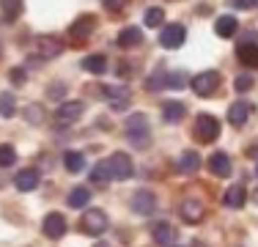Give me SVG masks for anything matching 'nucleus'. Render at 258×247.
Here are the masks:
<instances>
[{
    "instance_id": "1",
    "label": "nucleus",
    "mask_w": 258,
    "mask_h": 247,
    "mask_svg": "<svg viewBox=\"0 0 258 247\" xmlns=\"http://www.w3.org/2000/svg\"><path fill=\"white\" fill-rule=\"evenodd\" d=\"M149 135H151L149 115H146V113H135V115H129V121H126V138L132 140L135 146L143 148L146 143H149Z\"/></svg>"
},
{
    "instance_id": "2",
    "label": "nucleus",
    "mask_w": 258,
    "mask_h": 247,
    "mask_svg": "<svg viewBox=\"0 0 258 247\" xmlns=\"http://www.w3.org/2000/svg\"><path fill=\"white\" fill-rule=\"evenodd\" d=\"M220 72H214V69H209V72H201V74H195L192 80H189V85H192V91L198 96H204V99H209V96H214L220 91Z\"/></svg>"
},
{
    "instance_id": "3",
    "label": "nucleus",
    "mask_w": 258,
    "mask_h": 247,
    "mask_svg": "<svg viewBox=\"0 0 258 247\" xmlns=\"http://www.w3.org/2000/svg\"><path fill=\"white\" fill-rule=\"evenodd\" d=\"M104 168H107V176L113 178V181H126L129 176L135 173V165L132 159H129V154H113L110 159H104Z\"/></svg>"
},
{
    "instance_id": "4",
    "label": "nucleus",
    "mask_w": 258,
    "mask_h": 247,
    "mask_svg": "<svg viewBox=\"0 0 258 247\" xmlns=\"http://www.w3.org/2000/svg\"><path fill=\"white\" fill-rule=\"evenodd\" d=\"M220 138V121L209 113H201L195 118V140L198 143H214Z\"/></svg>"
},
{
    "instance_id": "5",
    "label": "nucleus",
    "mask_w": 258,
    "mask_h": 247,
    "mask_svg": "<svg viewBox=\"0 0 258 247\" xmlns=\"http://www.w3.org/2000/svg\"><path fill=\"white\" fill-rule=\"evenodd\" d=\"M80 228H83V233H88V236H102V233L107 231V214H104L102 209H85L83 220H80Z\"/></svg>"
},
{
    "instance_id": "6",
    "label": "nucleus",
    "mask_w": 258,
    "mask_h": 247,
    "mask_svg": "<svg viewBox=\"0 0 258 247\" xmlns=\"http://www.w3.org/2000/svg\"><path fill=\"white\" fill-rule=\"evenodd\" d=\"M184 39H187V30H184V25H179V22L165 25V28L159 30V47L162 49H179L184 44Z\"/></svg>"
},
{
    "instance_id": "7",
    "label": "nucleus",
    "mask_w": 258,
    "mask_h": 247,
    "mask_svg": "<svg viewBox=\"0 0 258 247\" xmlns=\"http://www.w3.org/2000/svg\"><path fill=\"white\" fill-rule=\"evenodd\" d=\"M41 228H44V236L52 239V242H58V239L66 236V228H69V222H66V217L60 212H50L44 217V222H41Z\"/></svg>"
},
{
    "instance_id": "8",
    "label": "nucleus",
    "mask_w": 258,
    "mask_h": 247,
    "mask_svg": "<svg viewBox=\"0 0 258 247\" xmlns=\"http://www.w3.org/2000/svg\"><path fill=\"white\" fill-rule=\"evenodd\" d=\"M154 206H157V198H154V193H149V190H138V193L132 195V201H129V209H132L135 214H140V217L151 214Z\"/></svg>"
},
{
    "instance_id": "9",
    "label": "nucleus",
    "mask_w": 258,
    "mask_h": 247,
    "mask_svg": "<svg viewBox=\"0 0 258 247\" xmlns=\"http://www.w3.org/2000/svg\"><path fill=\"white\" fill-rule=\"evenodd\" d=\"M94 30H96V17L94 14H85V17H80V20L69 28V39H75V41L88 39Z\"/></svg>"
},
{
    "instance_id": "10",
    "label": "nucleus",
    "mask_w": 258,
    "mask_h": 247,
    "mask_svg": "<svg viewBox=\"0 0 258 247\" xmlns=\"http://www.w3.org/2000/svg\"><path fill=\"white\" fill-rule=\"evenodd\" d=\"M179 214L184 217V222H201L206 214V206L201 201H195V198H187V201L179 206Z\"/></svg>"
},
{
    "instance_id": "11",
    "label": "nucleus",
    "mask_w": 258,
    "mask_h": 247,
    "mask_svg": "<svg viewBox=\"0 0 258 247\" xmlns=\"http://www.w3.org/2000/svg\"><path fill=\"white\" fill-rule=\"evenodd\" d=\"M209 170H212V176H217V178H228L231 176V159H228V154L214 151L212 157H209Z\"/></svg>"
},
{
    "instance_id": "12",
    "label": "nucleus",
    "mask_w": 258,
    "mask_h": 247,
    "mask_svg": "<svg viewBox=\"0 0 258 247\" xmlns=\"http://www.w3.org/2000/svg\"><path fill=\"white\" fill-rule=\"evenodd\" d=\"M236 58L242 60L247 69H258V44L255 41H242V44L236 47Z\"/></svg>"
},
{
    "instance_id": "13",
    "label": "nucleus",
    "mask_w": 258,
    "mask_h": 247,
    "mask_svg": "<svg viewBox=\"0 0 258 247\" xmlns=\"http://www.w3.org/2000/svg\"><path fill=\"white\" fill-rule=\"evenodd\" d=\"M39 52H41V58H58L63 52V39H58V36H41Z\"/></svg>"
},
{
    "instance_id": "14",
    "label": "nucleus",
    "mask_w": 258,
    "mask_h": 247,
    "mask_svg": "<svg viewBox=\"0 0 258 247\" xmlns=\"http://www.w3.org/2000/svg\"><path fill=\"white\" fill-rule=\"evenodd\" d=\"M14 187L20 190V193H33V190L39 187V173H36L33 168L20 170V173L14 176Z\"/></svg>"
},
{
    "instance_id": "15",
    "label": "nucleus",
    "mask_w": 258,
    "mask_h": 247,
    "mask_svg": "<svg viewBox=\"0 0 258 247\" xmlns=\"http://www.w3.org/2000/svg\"><path fill=\"white\" fill-rule=\"evenodd\" d=\"M151 239H154V244H173L176 242V228L170 225V222H157L154 228H151Z\"/></svg>"
},
{
    "instance_id": "16",
    "label": "nucleus",
    "mask_w": 258,
    "mask_h": 247,
    "mask_svg": "<svg viewBox=\"0 0 258 247\" xmlns=\"http://www.w3.org/2000/svg\"><path fill=\"white\" fill-rule=\"evenodd\" d=\"M143 44V33H140V28H135V25H129L118 33V47L121 49H135Z\"/></svg>"
},
{
    "instance_id": "17",
    "label": "nucleus",
    "mask_w": 258,
    "mask_h": 247,
    "mask_svg": "<svg viewBox=\"0 0 258 247\" xmlns=\"http://www.w3.org/2000/svg\"><path fill=\"white\" fill-rule=\"evenodd\" d=\"M83 115V102H60L58 110H55V118L58 121H77Z\"/></svg>"
},
{
    "instance_id": "18",
    "label": "nucleus",
    "mask_w": 258,
    "mask_h": 247,
    "mask_svg": "<svg viewBox=\"0 0 258 247\" xmlns=\"http://www.w3.org/2000/svg\"><path fill=\"white\" fill-rule=\"evenodd\" d=\"M236 30H239V22H236V17H231V14L217 17V22H214V33H217L220 39H233Z\"/></svg>"
},
{
    "instance_id": "19",
    "label": "nucleus",
    "mask_w": 258,
    "mask_h": 247,
    "mask_svg": "<svg viewBox=\"0 0 258 247\" xmlns=\"http://www.w3.org/2000/svg\"><path fill=\"white\" fill-rule=\"evenodd\" d=\"M162 88H168V69H165V66L159 64L157 69L149 74V80H146V91L157 94V91H162Z\"/></svg>"
},
{
    "instance_id": "20",
    "label": "nucleus",
    "mask_w": 258,
    "mask_h": 247,
    "mask_svg": "<svg viewBox=\"0 0 258 247\" xmlns=\"http://www.w3.org/2000/svg\"><path fill=\"white\" fill-rule=\"evenodd\" d=\"M225 206L228 209H242L244 203H247V190L242 187V184H236V187H231L228 193H225Z\"/></svg>"
},
{
    "instance_id": "21",
    "label": "nucleus",
    "mask_w": 258,
    "mask_h": 247,
    "mask_svg": "<svg viewBox=\"0 0 258 247\" xmlns=\"http://www.w3.org/2000/svg\"><path fill=\"white\" fill-rule=\"evenodd\" d=\"M247 115H250V104H247V102H236V104H231V110H228V121H231V127H244Z\"/></svg>"
},
{
    "instance_id": "22",
    "label": "nucleus",
    "mask_w": 258,
    "mask_h": 247,
    "mask_svg": "<svg viewBox=\"0 0 258 247\" xmlns=\"http://www.w3.org/2000/svg\"><path fill=\"white\" fill-rule=\"evenodd\" d=\"M22 9H25L22 0H0V14H3L6 22H14L22 14Z\"/></svg>"
},
{
    "instance_id": "23",
    "label": "nucleus",
    "mask_w": 258,
    "mask_h": 247,
    "mask_svg": "<svg viewBox=\"0 0 258 247\" xmlns=\"http://www.w3.org/2000/svg\"><path fill=\"white\" fill-rule=\"evenodd\" d=\"M184 115H187V107H184L181 102H168V104L162 107V121H168V124L181 121Z\"/></svg>"
},
{
    "instance_id": "24",
    "label": "nucleus",
    "mask_w": 258,
    "mask_h": 247,
    "mask_svg": "<svg viewBox=\"0 0 258 247\" xmlns=\"http://www.w3.org/2000/svg\"><path fill=\"white\" fill-rule=\"evenodd\" d=\"M83 69L91 72V74H104L107 72V58H104V55H85Z\"/></svg>"
},
{
    "instance_id": "25",
    "label": "nucleus",
    "mask_w": 258,
    "mask_h": 247,
    "mask_svg": "<svg viewBox=\"0 0 258 247\" xmlns=\"http://www.w3.org/2000/svg\"><path fill=\"white\" fill-rule=\"evenodd\" d=\"M201 168V157L198 151H184L179 157V173H195Z\"/></svg>"
},
{
    "instance_id": "26",
    "label": "nucleus",
    "mask_w": 258,
    "mask_h": 247,
    "mask_svg": "<svg viewBox=\"0 0 258 247\" xmlns=\"http://www.w3.org/2000/svg\"><path fill=\"white\" fill-rule=\"evenodd\" d=\"M88 201H91V190L88 187H75L69 193V201H66V203H69L72 209H85V206H88Z\"/></svg>"
},
{
    "instance_id": "27",
    "label": "nucleus",
    "mask_w": 258,
    "mask_h": 247,
    "mask_svg": "<svg viewBox=\"0 0 258 247\" xmlns=\"http://www.w3.org/2000/svg\"><path fill=\"white\" fill-rule=\"evenodd\" d=\"M63 162H66V170H69V173H83L85 170V157L80 151H66L63 154Z\"/></svg>"
},
{
    "instance_id": "28",
    "label": "nucleus",
    "mask_w": 258,
    "mask_h": 247,
    "mask_svg": "<svg viewBox=\"0 0 258 247\" xmlns=\"http://www.w3.org/2000/svg\"><path fill=\"white\" fill-rule=\"evenodd\" d=\"M104 96L113 102V99H129L132 96V91H129V85H104Z\"/></svg>"
},
{
    "instance_id": "29",
    "label": "nucleus",
    "mask_w": 258,
    "mask_h": 247,
    "mask_svg": "<svg viewBox=\"0 0 258 247\" xmlns=\"http://www.w3.org/2000/svg\"><path fill=\"white\" fill-rule=\"evenodd\" d=\"M14 113H17L14 94H0V115H3V118H11Z\"/></svg>"
},
{
    "instance_id": "30",
    "label": "nucleus",
    "mask_w": 258,
    "mask_h": 247,
    "mask_svg": "<svg viewBox=\"0 0 258 247\" xmlns=\"http://www.w3.org/2000/svg\"><path fill=\"white\" fill-rule=\"evenodd\" d=\"M14 162H17V151H14V146L3 143V146H0V168H11Z\"/></svg>"
},
{
    "instance_id": "31",
    "label": "nucleus",
    "mask_w": 258,
    "mask_h": 247,
    "mask_svg": "<svg viewBox=\"0 0 258 247\" xmlns=\"http://www.w3.org/2000/svg\"><path fill=\"white\" fill-rule=\"evenodd\" d=\"M143 22L149 25V28H159V25L165 22V11L162 9H149L143 14Z\"/></svg>"
},
{
    "instance_id": "32",
    "label": "nucleus",
    "mask_w": 258,
    "mask_h": 247,
    "mask_svg": "<svg viewBox=\"0 0 258 247\" xmlns=\"http://www.w3.org/2000/svg\"><path fill=\"white\" fill-rule=\"evenodd\" d=\"M233 88H236V94H247V91L253 88V77H250V74L236 77V80H233Z\"/></svg>"
},
{
    "instance_id": "33",
    "label": "nucleus",
    "mask_w": 258,
    "mask_h": 247,
    "mask_svg": "<svg viewBox=\"0 0 258 247\" xmlns=\"http://www.w3.org/2000/svg\"><path fill=\"white\" fill-rule=\"evenodd\" d=\"M91 181H94V184H104V181H110V176H107V168H104V162H99L94 170H91Z\"/></svg>"
},
{
    "instance_id": "34",
    "label": "nucleus",
    "mask_w": 258,
    "mask_h": 247,
    "mask_svg": "<svg viewBox=\"0 0 258 247\" xmlns=\"http://www.w3.org/2000/svg\"><path fill=\"white\" fill-rule=\"evenodd\" d=\"M102 6L107 11H113V14H118V11H124L129 6V0H102Z\"/></svg>"
},
{
    "instance_id": "35",
    "label": "nucleus",
    "mask_w": 258,
    "mask_h": 247,
    "mask_svg": "<svg viewBox=\"0 0 258 247\" xmlns=\"http://www.w3.org/2000/svg\"><path fill=\"white\" fill-rule=\"evenodd\" d=\"M181 80H184V74L181 72H176V74H168V88H181Z\"/></svg>"
},
{
    "instance_id": "36",
    "label": "nucleus",
    "mask_w": 258,
    "mask_h": 247,
    "mask_svg": "<svg viewBox=\"0 0 258 247\" xmlns=\"http://www.w3.org/2000/svg\"><path fill=\"white\" fill-rule=\"evenodd\" d=\"M9 77H11V83H14V85H22V83H25V72H22V69H11Z\"/></svg>"
},
{
    "instance_id": "37",
    "label": "nucleus",
    "mask_w": 258,
    "mask_h": 247,
    "mask_svg": "<svg viewBox=\"0 0 258 247\" xmlns=\"http://www.w3.org/2000/svg\"><path fill=\"white\" fill-rule=\"evenodd\" d=\"M255 3H258V0H231V6H233V9H242V11L253 9Z\"/></svg>"
},
{
    "instance_id": "38",
    "label": "nucleus",
    "mask_w": 258,
    "mask_h": 247,
    "mask_svg": "<svg viewBox=\"0 0 258 247\" xmlns=\"http://www.w3.org/2000/svg\"><path fill=\"white\" fill-rule=\"evenodd\" d=\"M126 104H129V99H113V102H110V107H113L115 113H121V110H126Z\"/></svg>"
},
{
    "instance_id": "39",
    "label": "nucleus",
    "mask_w": 258,
    "mask_h": 247,
    "mask_svg": "<svg viewBox=\"0 0 258 247\" xmlns=\"http://www.w3.org/2000/svg\"><path fill=\"white\" fill-rule=\"evenodd\" d=\"M63 94H66V85H63V83H60V85H52V88H50V96H52V99H60Z\"/></svg>"
},
{
    "instance_id": "40",
    "label": "nucleus",
    "mask_w": 258,
    "mask_h": 247,
    "mask_svg": "<svg viewBox=\"0 0 258 247\" xmlns=\"http://www.w3.org/2000/svg\"><path fill=\"white\" fill-rule=\"evenodd\" d=\"M255 203H258V190H255Z\"/></svg>"
},
{
    "instance_id": "41",
    "label": "nucleus",
    "mask_w": 258,
    "mask_h": 247,
    "mask_svg": "<svg viewBox=\"0 0 258 247\" xmlns=\"http://www.w3.org/2000/svg\"><path fill=\"white\" fill-rule=\"evenodd\" d=\"M0 55H3V47H0Z\"/></svg>"
},
{
    "instance_id": "42",
    "label": "nucleus",
    "mask_w": 258,
    "mask_h": 247,
    "mask_svg": "<svg viewBox=\"0 0 258 247\" xmlns=\"http://www.w3.org/2000/svg\"><path fill=\"white\" fill-rule=\"evenodd\" d=\"M255 176H258V168H255Z\"/></svg>"
}]
</instances>
